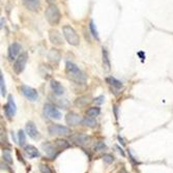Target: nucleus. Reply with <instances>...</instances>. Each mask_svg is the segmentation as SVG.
Returning a JSON list of instances; mask_svg holds the SVG:
<instances>
[{"label":"nucleus","instance_id":"obj_24","mask_svg":"<svg viewBox=\"0 0 173 173\" xmlns=\"http://www.w3.org/2000/svg\"><path fill=\"white\" fill-rule=\"evenodd\" d=\"M0 87H1V95L4 97V95L6 94V88H5V84H4V79H3L2 73L0 74Z\"/></svg>","mask_w":173,"mask_h":173},{"label":"nucleus","instance_id":"obj_31","mask_svg":"<svg viewBox=\"0 0 173 173\" xmlns=\"http://www.w3.org/2000/svg\"><path fill=\"white\" fill-rule=\"evenodd\" d=\"M115 148H117V150L119 151V153H121V156H125V151L122 150V148H121L120 146L116 145V146H115Z\"/></svg>","mask_w":173,"mask_h":173},{"label":"nucleus","instance_id":"obj_32","mask_svg":"<svg viewBox=\"0 0 173 173\" xmlns=\"http://www.w3.org/2000/svg\"><path fill=\"white\" fill-rule=\"evenodd\" d=\"M103 99H104V97H97V99L94 100V102L97 103V104H102Z\"/></svg>","mask_w":173,"mask_h":173},{"label":"nucleus","instance_id":"obj_10","mask_svg":"<svg viewBox=\"0 0 173 173\" xmlns=\"http://www.w3.org/2000/svg\"><path fill=\"white\" fill-rule=\"evenodd\" d=\"M70 140L76 145H84L88 142L89 137L85 134H75L70 137Z\"/></svg>","mask_w":173,"mask_h":173},{"label":"nucleus","instance_id":"obj_6","mask_svg":"<svg viewBox=\"0 0 173 173\" xmlns=\"http://www.w3.org/2000/svg\"><path fill=\"white\" fill-rule=\"evenodd\" d=\"M4 108V112H5V115L8 119H11L14 117V115L16 114V111H17V106L15 104V100H14L13 95H9L8 103L6 105L3 107Z\"/></svg>","mask_w":173,"mask_h":173},{"label":"nucleus","instance_id":"obj_27","mask_svg":"<svg viewBox=\"0 0 173 173\" xmlns=\"http://www.w3.org/2000/svg\"><path fill=\"white\" fill-rule=\"evenodd\" d=\"M88 102H89V100H88L87 97H79V99H77L76 105H77V106H84V105H86Z\"/></svg>","mask_w":173,"mask_h":173},{"label":"nucleus","instance_id":"obj_13","mask_svg":"<svg viewBox=\"0 0 173 173\" xmlns=\"http://www.w3.org/2000/svg\"><path fill=\"white\" fill-rule=\"evenodd\" d=\"M49 39H50L51 43L54 44V45H61L62 44V37L61 34L57 31V30H50L49 31Z\"/></svg>","mask_w":173,"mask_h":173},{"label":"nucleus","instance_id":"obj_17","mask_svg":"<svg viewBox=\"0 0 173 173\" xmlns=\"http://www.w3.org/2000/svg\"><path fill=\"white\" fill-rule=\"evenodd\" d=\"M48 58H49V60H50L51 62H55V63H57V62L59 61V59H60V54H59V52L56 50V49H52V50L49 52Z\"/></svg>","mask_w":173,"mask_h":173},{"label":"nucleus","instance_id":"obj_30","mask_svg":"<svg viewBox=\"0 0 173 173\" xmlns=\"http://www.w3.org/2000/svg\"><path fill=\"white\" fill-rule=\"evenodd\" d=\"M103 160L107 164H111L112 162H114V156L112 155H104L103 156Z\"/></svg>","mask_w":173,"mask_h":173},{"label":"nucleus","instance_id":"obj_2","mask_svg":"<svg viewBox=\"0 0 173 173\" xmlns=\"http://www.w3.org/2000/svg\"><path fill=\"white\" fill-rule=\"evenodd\" d=\"M45 17L49 22V24L54 26V25H57L59 23L61 16H60V11L57 6L55 4H50L45 11Z\"/></svg>","mask_w":173,"mask_h":173},{"label":"nucleus","instance_id":"obj_22","mask_svg":"<svg viewBox=\"0 0 173 173\" xmlns=\"http://www.w3.org/2000/svg\"><path fill=\"white\" fill-rule=\"evenodd\" d=\"M55 144L59 149H65L70 147V143L66 140H63V139H57L55 141Z\"/></svg>","mask_w":173,"mask_h":173},{"label":"nucleus","instance_id":"obj_21","mask_svg":"<svg viewBox=\"0 0 173 173\" xmlns=\"http://www.w3.org/2000/svg\"><path fill=\"white\" fill-rule=\"evenodd\" d=\"M100 109L97 108V107H91V108H89L86 111V114H87L89 117H92V118L100 115Z\"/></svg>","mask_w":173,"mask_h":173},{"label":"nucleus","instance_id":"obj_34","mask_svg":"<svg viewBox=\"0 0 173 173\" xmlns=\"http://www.w3.org/2000/svg\"><path fill=\"white\" fill-rule=\"evenodd\" d=\"M47 1H48V2H49V3H53V2H54V1H55V0H47Z\"/></svg>","mask_w":173,"mask_h":173},{"label":"nucleus","instance_id":"obj_19","mask_svg":"<svg viewBox=\"0 0 173 173\" xmlns=\"http://www.w3.org/2000/svg\"><path fill=\"white\" fill-rule=\"evenodd\" d=\"M103 63H104V66L106 67L107 71H108V70H110L109 54H108V51H107L106 48H103Z\"/></svg>","mask_w":173,"mask_h":173},{"label":"nucleus","instance_id":"obj_12","mask_svg":"<svg viewBox=\"0 0 173 173\" xmlns=\"http://www.w3.org/2000/svg\"><path fill=\"white\" fill-rule=\"evenodd\" d=\"M21 51V46L18 43H14L13 45L8 48V58L9 60H15L17 59V56L19 55Z\"/></svg>","mask_w":173,"mask_h":173},{"label":"nucleus","instance_id":"obj_16","mask_svg":"<svg viewBox=\"0 0 173 173\" xmlns=\"http://www.w3.org/2000/svg\"><path fill=\"white\" fill-rule=\"evenodd\" d=\"M51 88H52L53 92H54L56 95H61V94H63V92H64V89H63V87H62V85L56 80L51 81Z\"/></svg>","mask_w":173,"mask_h":173},{"label":"nucleus","instance_id":"obj_36","mask_svg":"<svg viewBox=\"0 0 173 173\" xmlns=\"http://www.w3.org/2000/svg\"><path fill=\"white\" fill-rule=\"evenodd\" d=\"M26 1H29V2H34V1H36V0H26Z\"/></svg>","mask_w":173,"mask_h":173},{"label":"nucleus","instance_id":"obj_5","mask_svg":"<svg viewBox=\"0 0 173 173\" xmlns=\"http://www.w3.org/2000/svg\"><path fill=\"white\" fill-rule=\"evenodd\" d=\"M44 113L46 116L52 118V119H60L61 118V113L57 108H55V106L51 104H45L44 106Z\"/></svg>","mask_w":173,"mask_h":173},{"label":"nucleus","instance_id":"obj_25","mask_svg":"<svg viewBox=\"0 0 173 173\" xmlns=\"http://www.w3.org/2000/svg\"><path fill=\"white\" fill-rule=\"evenodd\" d=\"M89 28H90V31H91V34L95 37L97 39H99V34H97V30L95 28V25L93 23V21H90V24H89Z\"/></svg>","mask_w":173,"mask_h":173},{"label":"nucleus","instance_id":"obj_28","mask_svg":"<svg viewBox=\"0 0 173 173\" xmlns=\"http://www.w3.org/2000/svg\"><path fill=\"white\" fill-rule=\"evenodd\" d=\"M39 170H41L42 173H53L51 168L49 167L48 165H45V164H41L39 165Z\"/></svg>","mask_w":173,"mask_h":173},{"label":"nucleus","instance_id":"obj_33","mask_svg":"<svg viewBox=\"0 0 173 173\" xmlns=\"http://www.w3.org/2000/svg\"><path fill=\"white\" fill-rule=\"evenodd\" d=\"M17 155H18V159H19V161H21V162H22L23 164H25V161L23 160L22 156H20V153H19V151H17Z\"/></svg>","mask_w":173,"mask_h":173},{"label":"nucleus","instance_id":"obj_23","mask_svg":"<svg viewBox=\"0 0 173 173\" xmlns=\"http://www.w3.org/2000/svg\"><path fill=\"white\" fill-rule=\"evenodd\" d=\"M26 142V136H25V133L23 132L22 130L19 131L18 133V143L20 144L21 146H23Z\"/></svg>","mask_w":173,"mask_h":173},{"label":"nucleus","instance_id":"obj_7","mask_svg":"<svg viewBox=\"0 0 173 173\" xmlns=\"http://www.w3.org/2000/svg\"><path fill=\"white\" fill-rule=\"evenodd\" d=\"M48 132L51 135H57V136H62V135H67L71 133V130L64 125H51L48 128Z\"/></svg>","mask_w":173,"mask_h":173},{"label":"nucleus","instance_id":"obj_29","mask_svg":"<svg viewBox=\"0 0 173 173\" xmlns=\"http://www.w3.org/2000/svg\"><path fill=\"white\" fill-rule=\"evenodd\" d=\"M106 148H107L106 144H105L104 142H102V141L97 142V143H95V145H94L95 150H105Z\"/></svg>","mask_w":173,"mask_h":173},{"label":"nucleus","instance_id":"obj_11","mask_svg":"<svg viewBox=\"0 0 173 173\" xmlns=\"http://www.w3.org/2000/svg\"><path fill=\"white\" fill-rule=\"evenodd\" d=\"M82 120L83 119L81 118V116L74 113V112H70L65 116V121H66V123L69 125H78L79 123L82 122Z\"/></svg>","mask_w":173,"mask_h":173},{"label":"nucleus","instance_id":"obj_3","mask_svg":"<svg viewBox=\"0 0 173 173\" xmlns=\"http://www.w3.org/2000/svg\"><path fill=\"white\" fill-rule=\"evenodd\" d=\"M62 32H63V36L66 39V42L72 46H78L80 43V39L79 36L77 34V32L75 31V29L70 25H64L62 27Z\"/></svg>","mask_w":173,"mask_h":173},{"label":"nucleus","instance_id":"obj_26","mask_svg":"<svg viewBox=\"0 0 173 173\" xmlns=\"http://www.w3.org/2000/svg\"><path fill=\"white\" fill-rule=\"evenodd\" d=\"M2 156H3V159H4V161H5V162H8V164H13V159H11V153H9L8 150H3Z\"/></svg>","mask_w":173,"mask_h":173},{"label":"nucleus","instance_id":"obj_14","mask_svg":"<svg viewBox=\"0 0 173 173\" xmlns=\"http://www.w3.org/2000/svg\"><path fill=\"white\" fill-rule=\"evenodd\" d=\"M26 132H27V134L29 135V137H31L32 139H36L37 137H39V131H37L36 125H34L32 121H29V122H27V125H26Z\"/></svg>","mask_w":173,"mask_h":173},{"label":"nucleus","instance_id":"obj_15","mask_svg":"<svg viewBox=\"0 0 173 173\" xmlns=\"http://www.w3.org/2000/svg\"><path fill=\"white\" fill-rule=\"evenodd\" d=\"M24 150H25V153H26V155L29 156L30 159H36V158H39V149H37L36 147L32 146V145L25 146Z\"/></svg>","mask_w":173,"mask_h":173},{"label":"nucleus","instance_id":"obj_18","mask_svg":"<svg viewBox=\"0 0 173 173\" xmlns=\"http://www.w3.org/2000/svg\"><path fill=\"white\" fill-rule=\"evenodd\" d=\"M106 81H107V83H108L109 85H111L112 87L117 88V89H119V88L122 87V83H121L120 81L116 80V79L113 78V77H109V78H107Z\"/></svg>","mask_w":173,"mask_h":173},{"label":"nucleus","instance_id":"obj_8","mask_svg":"<svg viewBox=\"0 0 173 173\" xmlns=\"http://www.w3.org/2000/svg\"><path fill=\"white\" fill-rule=\"evenodd\" d=\"M20 90L21 92L23 93L26 99L30 100H36L37 97H39V93L37 91L32 87H29V86H26V85H22L20 87Z\"/></svg>","mask_w":173,"mask_h":173},{"label":"nucleus","instance_id":"obj_35","mask_svg":"<svg viewBox=\"0 0 173 173\" xmlns=\"http://www.w3.org/2000/svg\"><path fill=\"white\" fill-rule=\"evenodd\" d=\"M120 173H128L127 171H125V169H122V170H121V171H120Z\"/></svg>","mask_w":173,"mask_h":173},{"label":"nucleus","instance_id":"obj_9","mask_svg":"<svg viewBox=\"0 0 173 173\" xmlns=\"http://www.w3.org/2000/svg\"><path fill=\"white\" fill-rule=\"evenodd\" d=\"M42 148H43V150L45 151L46 155L51 159H55L58 153H59V151L56 149V147L53 145V144L49 143V142H46V143L42 144Z\"/></svg>","mask_w":173,"mask_h":173},{"label":"nucleus","instance_id":"obj_1","mask_svg":"<svg viewBox=\"0 0 173 173\" xmlns=\"http://www.w3.org/2000/svg\"><path fill=\"white\" fill-rule=\"evenodd\" d=\"M65 74L70 80L77 84H84L86 82L85 74L73 62L67 61L65 63Z\"/></svg>","mask_w":173,"mask_h":173},{"label":"nucleus","instance_id":"obj_20","mask_svg":"<svg viewBox=\"0 0 173 173\" xmlns=\"http://www.w3.org/2000/svg\"><path fill=\"white\" fill-rule=\"evenodd\" d=\"M82 125H85V127H88V128H94L95 125H97V121H95L92 117H89V116H88V117L83 118Z\"/></svg>","mask_w":173,"mask_h":173},{"label":"nucleus","instance_id":"obj_4","mask_svg":"<svg viewBox=\"0 0 173 173\" xmlns=\"http://www.w3.org/2000/svg\"><path fill=\"white\" fill-rule=\"evenodd\" d=\"M27 58V53H22L17 57L15 64H14V71H15L16 74H21L23 72V70L25 69V65H26Z\"/></svg>","mask_w":173,"mask_h":173}]
</instances>
